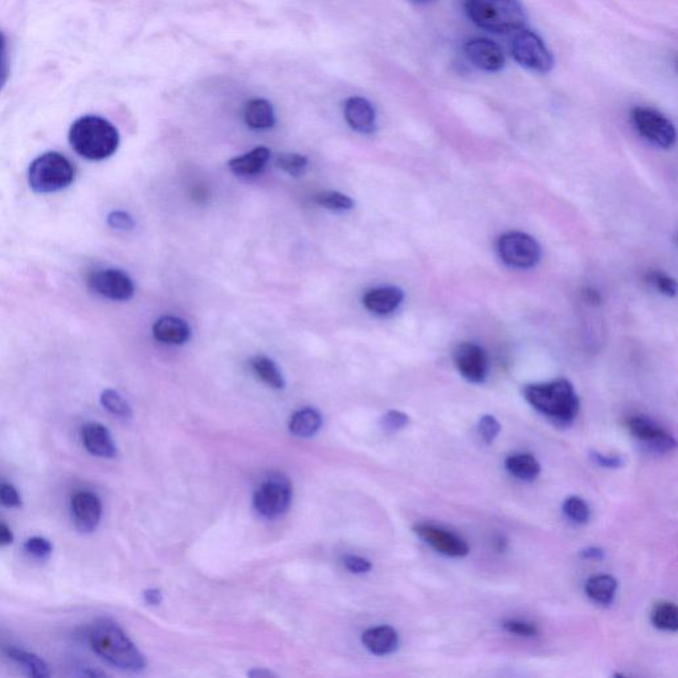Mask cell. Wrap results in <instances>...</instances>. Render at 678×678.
<instances>
[{
	"label": "cell",
	"instance_id": "cb8c5ba5",
	"mask_svg": "<svg viewBox=\"0 0 678 678\" xmlns=\"http://www.w3.org/2000/svg\"><path fill=\"white\" fill-rule=\"evenodd\" d=\"M322 416L314 408H302L294 412L291 422H289V431L297 437H312L321 430Z\"/></svg>",
	"mask_w": 678,
	"mask_h": 678
},
{
	"label": "cell",
	"instance_id": "d4e9b609",
	"mask_svg": "<svg viewBox=\"0 0 678 678\" xmlns=\"http://www.w3.org/2000/svg\"><path fill=\"white\" fill-rule=\"evenodd\" d=\"M506 471L516 479L533 481L541 473V465L530 453H516L505 460Z\"/></svg>",
	"mask_w": 678,
	"mask_h": 678
},
{
	"label": "cell",
	"instance_id": "277c9868",
	"mask_svg": "<svg viewBox=\"0 0 678 678\" xmlns=\"http://www.w3.org/2000/svg\"><path fill=\"white\" fill-rule=\"evenodd\" d=\"M464 10L477 27L493 34L520 31L528 19L520 0H464Z\"/></svg>",
	"mask_w": 678,
	"mask_h": 678
},
{
	"label": "cell",
	"instance_id": "f35d334b",
	"mask_svg": "<svg viewBox=\"0 0 678 678\" xmlns=\"http://www.w3.org/2000/svg\"><path fill=\"white\" fill-rule=\"evenodd\" d=\"M8 76H10V57H8L7 40L0 31V92L6 85Z\"/></svg>",
	"mask_w": 678,
	"mask_h": 678
},
{
	"label": "cell",
	"instance_id": "f546056e",
	"mask_svg": "<svg viewBox=\"0 0 678 678\" xmlns=\"http://www.w3.org/2000/svg\"><path fill=\"white\" fill-rule=\"evenodd\" d=\"M316 202L320 206L332 211H349L354 207V200L338 191H324L316 195Z\"/></svg>",
	"mask_w": 678,
	"mask_h": 678
},
{
	"label": "cell",
	"instance_id": "4dcf8cb0",
	"mask_svg": "<svg viewBox=\"0 0 678 678\" xmlns=\"http://www.w3.org/2000/svg\"><path fill=\"white\" fill-rule=\"evenodd\" d=\"M563 512H565L569 520L579 525L586 524L591 516L587 502L577 496L567 498L565 504H563Z\"/></svg>",
	"mask_w": 678,
	"mask_h": 678
},
{
	"label": "cell",
	"instance_id": "f6af8a7d",
	"mask_svg": "<svg viewBox=\"0 0 678 678\" xmlns=\"http://www.w3.org/2000/svg\"><path fill=\"white\" fill-rule=\"evenodd\" d=\"M14 542V533L10 526L0 522V547L11 545Z\"/></svg>",
	"mask_w": 678,
	"mask_h": 678
},
{
	"label": "cell",
	"instance_id": "74e56055",
	"mask_svg": "<svg viewBox=\"0 0 678 678\" xmlns=\"http://www.w3.org/2000/svg\"><path fill=\"white\" fill-rule=\"evenodd\" d=\"M505 631L514 633L517 636L535 637L538 635V627L533 623L524 622V620H505L502 623Z\"/></svg>",
	"mask_w": 678,
	"mask_h": 678
},
{
	"label": "cell",
	"instance_id": "30bf717a",
	"mask_svg": "<svg viewBox=\"0 0 678 678\" xmlns=\"http://www.w3.org/2000/svg\"><path fill=\"white\" fill-rule=\"evenodd\" d=\"M87 284L93 292L113 301H128L136 292L133 280L118 269L91 272L87 277Z\"/></svg>",
	"mask_w": 678,
	"mask_h": 678
},
{
	"label": "cell",
	"instance_id": "484cf974",
	"mask_svg": "<svg viewBox=\"0 0 678 678\" xmlns=\"http://www.w3.org/2000/svg\"><path fill=\"white\" fill-rule=\"evenodd\" d=\"M618 590V581L611 575H598L588 579L586 594L588 598L600 604H610Z\"/></svg>",
	"mask_w": 678,
	"mask_h": 678
},
{
	"label": "cell",
	"instance_id": "f1b7e54d",
	"mask_svg": "<svg viewBox=\"0 0 678 678\" xmlns=\"http://www.w3.org/2000/svg\"><path fill=\"white\" fill-rule=\"evenodd\" d=\"M100 400L102 407L116 418L124 420L133 418L132 407L116 390L108 388V390L102 391Z\"/></svg>",
	"mask_w": 678,
	"mask_h": 678
},
{
	"label": "cell",
	"instance_id": "83f0119b",
	"mask_svg": "<svg viewBox=\"0 0 678 678\" xmlns=\"http://www.w3.org/2000/svg\"><path fill=\"white\" fill-rule=\"evenodd\" d=\"M651 622L657 630L676 632L678 630V608L675 603L659 602L653 606Z\"/></svg>",
	"mask_w": 678,
	"mask_h": 678
},
{
	"label": "cell",
	"instance_id": "52a82bcc",
	"mask_svg": "<svg viewBox=\"0 0 678 678\" xmlns=\"http://www.w3.org/2000/svg\"><path fill=\"white\" fill-rule=\"evenodd\" d=\"M631 121L636 132L651 144L661 149H671L675 145V125L659 110L636 106L632 109Z\"/></svg>",
	"mask_w": 678,
	"mask_h": 678
},
{
	"label": "cell",
	"instance_id": "2e32d148",
	"mask_svg": "<svg viewBox=\"0 0 678 678\" xmlns=\"http://www.w3.org/2000/svg\"><path fill=\"white\" fill-rule=\"evenodd\" d=\"M345 118L347 124L355 132L373 134L377 130V113L373 104L363 97H350L345 102Z\"/></svg>",
	"mask_w": 678,
	"mask_h": 678
},
{
	"label": "cell",
	"instance_id": "8d00e7d4",
	"mask_svg": "<svg viewBox=\"0 0 678 678\" xmlns=\"http://www.w3.org/2000/svg\"><path fill=\"white\" fill-rule=\"evenodd\" d=\"M410 423V418L402 411L391 410L386 412L382 418V427L387 432H396L403 430Z\"/></svg>",
	"mask_w": 678,
	"mask_h": 678
},
{
	"label": "cell",
	"instance_id": "7c38bea8",
	"mask_svg": "<svg viewBox=\"0 0 678 678\" xmlns=\"http://www.w3.org/2000/svg\"><path fill=\"white\" fill-rule=\"evenodd\" d=\"M412 530L422 541L445 557L464 558L469 554L468 543L448 530L430 524H418Z\"/></svg>",
	"mask_w": 678,
	"mask_h": 678
},
{
	"label": "cell",
	"instance_id": "4316f807",
	"mask_svg": "<svg viewBox=\"0 0 678 678\" xmlns=\"http://www.w3.org/2000/svg\"><path fill=\"white\" fill-rule=\"evenodd\" d=\"M251 367L253 373L257 375L269 387L275 388V390H283L285 387V379L279 367L276 366V363L264 355H257V357L252 358Z\"/></svg>",
	"mask_w": 678,
	"mask_h": 678
},
{
	"label": "cell",
	"instance_id": "5bb4252c",
	"mask_svg": "<svg viewBox=\"0 0 678 678\" xmlns=\"http://www.w3.org/2000/svg\"><path fill=\"white\" fill-rule=\"evenodd\" d=\"M626 426L636 440L652 451L664 453L676 448L675 437L647 418L632 416L627 419Z\"/></svg>",
	"mask_w": 678,
	"mask_h": 678
},
{
	"label": "cell",
	"instance_id": "d6a6232c",
	"mask_svg": "<svg viewBox=\"0 0 678 678\" xmlns=\"http://www.w3.org/2000/svg\"><path fill=\"white\" fill-rule=\"evenodd\" d=\"M23 549L26 554L30 555L31 558L38 559V561H47L53 553L52 543L47 538L39 537V535L28 538L24 542Z\"/></svg>",
	"mask_w": 678,
	"mask_h": 678
},
{
	"label": "cell",
	"instance_id": "9a60e30c",
	"mask_svg": "<svg viewBox=\"0 0 678 678\" xmlns=\"http://www.w3.org/2000/svg\"><path fill=\"white\" fill-rule=\"evenodd\" d=\"M464 52L475 67L483 69L485 72H500L506 65L504 51L489 39L469 40L465 44Z\"/></svg>",
	"mask_w": 678,
	"mask_h": 678
},
{
	"label": "cell",
	"instance_id": "e0dca14e",
	"mask_svg": "<svg viewBox=\"0 0 678 678\" xmlns=\"http://www.w3.org/2000/svg\"><path fill=\"white\" fill-rule=\"evenodd\" d=\"M84 447L91 455L100 459H114L117 456V445L112 434L100 423H88L81 431Z\"/></svg>",
	"mask_w": 678,
	"mask_h": 678
},
{
	"label": "cell",
	"instance_id": "e575fe53",
	"mask_svg": "<svg viewBox=\"0 0 678 678\" xmlns=\"http://www.w3.org/2000/svg\"><path fill=\"white\" fill-rule=\"evenodd\" d=\"M0 505L8 509L22 508L23 500L18 489L8 483H0Z\"/></svg>",
	"mask_w": 678,
	"mask_h": 678
},
{
	"label": "cell",
	"instance_id": "d6986e66",
	"mask_svg": "<svg viewBox=\"0 0 678 678\" xmlns=\"http://www.w3.org/2000/svg\"><path fill=\"white\" fill-rule=\"evenodd\" d=\"M362 643L373 655L387 656L398 649V632L390 626L370 628L363 632Z\"/></svg>",
	"mask_w": 678,
	"mask_h": 678
},
{
	"label": "cell",
	"instance_id": "ab89813d",
	"mask_svg": "<svg viewBox=\"0 0 678 678\" xmlns=\"http://www.w3.org/2000/svg\"><path fill=\"white\" fill-rule=\"evenodd\" d=\"M343 565L353 574H367L373 569L369 559L359 557V555H346L343 558Z\"/></svg>",
	"mask_w": 678,
	"mask_h": 678
},
{
	"label": "cell",
	"instance_id": "c3c4849f",
	"mask_svg": "<svg viewBox=\"0 0 678 678\" xmlns=\"http://www.w3.org/2000/svg\"><path fill=\"white\" fill-rule=\"evenodd\" d=\"M506 546H508V541H506L505 538L498 537L496 541H494V547H496V550L498 551H504Z\"/></svg>",
	"mask_w": 678,
	"mask_h": 678
},
{
	"label": "cell",
	"instance_id": "836d02e7",
	"mask_svg": "<svg viewBox=\"0 0 678 678\" xmlns=\"http://www.w3.org/2000/svg\"><path fill=\"white\" fill-rule=\"evenodd\" d=\"M645 279H647L648 284H651L652 287L656 289V291L663 293L664 296L668 297L676 296L677 283L675 279H672V277L664 275V273L661 272L653 271L647 273Z\"/></svg>",
	"mask_w": 678,
	"mask_h": 678
},
{
	"label": "cell",
	"instance_id": "7402d4cb",
	"mask_svg": "<svg viewBox=\"0 0 678 678\" xmlns=\"http://www.w3.org/2000/svg\"><path fill=\"white\" fill-rule=\"evenodd\" d=\"M245 124L251 129L267 130L275 126L276 117L271 102L264 98H253L244 108Z\"/></svg>",
	"mask_w": 678,
	"mask_h": 678
},
{
	"label": "cell",
	"instance_id": "6da1fadb",
	"mask_svg": "<svg viewBox=\"0 0 678 678\" xmlns=\"http://www.w3.org/2000/svg\"><path fill=\"white\" fill-rule=\"evenodd\" d=\"M88 643L101 659L126 672H141L146 668L145 656L114 620L96 619L87 632Z\"/></svg>",
	"mask_w": 678,
	"mask_h": 678
},
{
	"label": "cell",
	"instance_id": "ac0fdd59",
	"mask_svg": "<svg viewBox=\"0 0 678 678\" xmlns=\"http://www.w3.org/2000/svg\"><path fill=\"white\" fill-rule=\"evenodd\" d=\"M404 293L396 287H381L370 289L363 296V305L369 312L378 316H388L402 305Z\"/></svg>",
	"mask_w": 678,
	"mask_h": 678
},
{
	"label": "cell",
	"instance_id": "ffe728a7",
	"mask_svg": "<svg viewBox=\"0 0 678 678\" xmlns=\"http://www.w3.org/2000/svg\"><path fill=\"white\" fill-rule=\"evenodd\" d=\"M153 336L158 342L183 345L191 337L190 326L181 318L166 316L159 318L153 326Z\"/></svg>",
	"mask_w": 678,
	"mask_h": 678
},
{
	"label": "cell",
	"instance_id": "7bdbcfd3",
	"mask_svg": "<svg viewBox=\"0 0 678 678\" xmlns=\"http://www.w3.org/2000/svg\"><path fill=\"white\" fill-rule=\"evenodd\" d=\"M583 301L590 306H599L602 305V294L592 288H584L582 291Z\"/></svg>",
	"mask_w": 678,
	"mask_h": 678
},
{
	"label": "cell",
	"instance_id": "d590c367",
	"mask_svg": "<svg viewBox=\"0 0 678 678\" xmlns=\"http://www.w3.org/2000/svg\"><path fill=\"white\" fill-rule=\"evenodd\" d=\"M479 431L485 443L492 444L501 432V424L492 415H485L480 419Z\"/></svg>",
	"mask_w": 678,
	"mask_h": 678
},
{
	"label": "cell",
	"instance_id": "7a4b0ae2",
	"mask_svg": "<svg viewBox=\"0 0 678 678\" xmlns=\"http://www.w3.org/2000/svg\"><path fill=\"white\" fill-rule=\"evenodd\" d=\"M69 144L88 161H104L116 153L120 146V133L105 118L85 116L71 126Z\"/></svg>",
	"mask_w": 678,
	"mask_h": 678
},
{
	"label": "cell",
	"instance_id": "9c48e42d",
	"mask_svg": "<svg viewBox=\"0 0 678 678\" xmlns=\"http://www.w3.org/2000/svg\"><path fill=\"white\" fill-rule=\"evenodd\" d=\"M510 49L514 60L529 71L549 73L554 67V57L549 48L533 31H517Z\"/></svg>",
	"mask_w": 678,
	"mask_h": 678
},
{
	"label": "cell",
	"instance_id": "bcb514c9",
	"mask_svg": "<svg viewBox=\"0 0 678 678\" xmlns=\"http://www.w3.org/2000/svg\"><path fill=\"white\" fill-rule=\"evenodd\" d=\"M581 557L584 559H602L604 557V551L599 549V547H587V549L582 550Z\"/></svg>",
	"mask_w": 678,
	"mask_h": 678
},
{
	"label": "cell",
	"instance_id": "5b68a950",
	"mask_svg": "<svg viewBox=\"0 0 678 678\" xmlns=\"http://www.w3.org/2000/svg\"><path fill=\"white\" fill-rule=\"evenodd\" d=\"M75 177L73 163L55 151L40 155L31 163L28 170V183L38 194L59 193L71 186Z\"/></svg>",
	"mask_w": 678,
	"mask_h": 678
},
{
	"label": "cell",
	"instance_id": "ee69618b",
	"mask_svg": "<svg viewBox=\"0 0 678 678\" xmlns=\"http://www.w3.org/2000/svg\"><path fill=\"white\" fill-rule=\"evenodd\" d=\"M144 599L149 606H158L162 603V592L158 588H149L144 592Z\"/></svg>",
	"mask_w": 678,
	"mask_h": 678
},
{
	"label": "cell",
	"instance_id": "1f68e13d",
	"mask_svg": "<svg viewBox=\"0 0 678 678\" xmlns=\"http://www.w3.org/2000/svg\"><path fill=\"white\" fill-rule=\"evenodd\" d=\"M276 165L292 177H300L308 166V158L296 153L280 154L277 157Z\"/></svg>",
	"mask_w": 678,
	"mask_h": 678
},
{
	"label": "cell",
	"instance_id": "3957f363",
	"mask_svg": "<svg viewBox=\"0 0 678 678\" xmlns=\"http://www.w3.org/2000/svg\"><path fill=\"white\" fill-rule=\"evenodd\" d=\"M524 395L530 406L554 422L570 424L577 418L579 398L567 379L530 385Z\"/></svg>",
	"mask_w": 678,
	"mask_h": 678
},
{
	"label": "cell",
	"instance_id": "7dc6e473",
	"mask_svg": "<svg viewBox=\"0 0 678 678\" xmlns=\"http://www.w3.org/2000/svg\"><path fill=\"white\" fill-rule=\"evenodd\" d=\"M248 676L255 677V678H263V677H273L276 676L275 673L269 672V671H264V669H255V671L249 672Z\"/></svg>",
	"mask_w": 678,
	"mask_h": 678
},
{
	"label": "cell",
	"instance_id": "ba28073f",
	"mask_svg": "<svg viewBox=\"0 0 678 678\" xmlns=\"http://www.w3.org/2000/svg\"><path fill=\"white\" fill-rule=\"evenodd\" d=\"M292 497L291 481L283 475H272L256 489L253 505L261 516L276 518L288 512Z\"/></svg>",
	"mask_w": 678,
	"mask_h": 678
},
{
	"label": "cell",
	"instance_id": "8992f818",
	"mask_svg": "<svg viewBox=\"0 0 678 678\" xmlns=\"http://www.w3.org/2000/svg\"><path fill=\"white\" fill-rule=\"evenodd\" d=\"M496 249L502 263L516 269H532L542 256L541 245L525 232L512 231L501 235Z\"/></svg>",
	"mask_w": 678,
	"mask_h": 678
},
{
	"label": "cell",
	"instance_id": "4fadbf2b",
	"mask_svg": "<svg viewBox=\"0 0 678 678\" xmlns=\"http://www.w3.org/2000/svg\"><path fill=\"white\" fill-rule=\"evenodd\" d=\"M73 524L83 534L96 532L102 517V504L97 494L80 490L71 498Z\"/></svg>",
	"mask_w": 678,
	"mask_h": 678
},
{
	"label": "cell",
	"instance_id": "44dd1931",
	"mask_svg": "<svg viewBox=\"0 0 678 678\" xmlns=\"http://www.w3.org/2000/svg\"><path fill=\"white\" fill-rule=\"evenodd\" d=\"M269 158H271V150L268 147L260 146L242 155V157L231 159L228 166H230L232 173L239 175V177H252V175L259 174L265 169Z\"/></svg>",
	"mask_w": 678,
	"mask_h": 678
},
{
	"label": "cell",
	"instance_id": "b9f144b4",
	"mask_svg": "<svg viewBox=\"0 0 678 678\" xmlns=\"http://www.w3.org/2000/svg\"><path fill=\"white\" fill-rule=\"evenodd\" d=\"M591 457L592 460L595 461L596 464L600 465V467L603 468H620L623 465V460L620 459L619 456H607L603 455V453L599 452H591Z\"/></svg>",
	"mask_w": 678,
	"mask_h": 678
},
{
	"label": "cell",
	"instance_id": "60d3db41",
	"mask_svg": "<svg viewBox=\"0 0 678 678\" xmlns=\"http://www.w3.org/2000/svg\"><path fill=\"white\" fill-rule=\"evenodd\" d=\"M108 223L110 227L116 230L129 231L134 228V220L132 216L126 214L124 211H114L109 215Z\"/></svg>",
	"mask_w": 678,
	"mask_h": 678
},
{
	"label": "cell",
	"instance_id": "681fc988",
	"mask_svg": "<svg viewBox=\"0 0 678 678\" xmlns=\"http://www.w3.org/2000/svg\"><path fill=\"white\" fill-rule=\"evenodd\" d=\"M412 2H415V3H427V2H434V0H412Z\"/></svg>",
	"mask_w": 678,
	"mask_h": 678
},
{
	"label": "cell",
	"instance_id": "8fae6325",
	"mask_svg": "<svg viewBox=\"0 0 678 678\" xmlns=\"http://www.w3.org/2000/svg\"><path fill=\"white\" fill-rule=\"evenodd\" d=\"M461 377L472 383H483L488 377L489 357L484 347L476 343H461L453 355Z\"/></svg>",
	"mask_w": 678,
	"mask_h": 678
},
{
	"label": "cell",
	"instance_id": "603a6c76",
	"mask_svg": "<svg viewBox=\"0 0 678 678\" xmlns=\"http://www.w3.org/2000/svg\"><path fill=\"white\" fill-rule=\"evenodd\" d=\"M7 656L10 657L14 663L22 667L27 675L35 678L51 677L48 664L42 657L35 655V653L24 651V649L16 647H8L6 649Z\"/></svg>",
	"mask_w": 678,
	"mask_h": 678
}]
</instances>
